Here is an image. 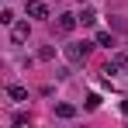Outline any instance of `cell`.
<instances>
[{
    "instance_id": "cell-1",
    "label": "cell",
    "mask_w": 128,
    "mask_h": 128,
    "mask_svg": "<svg viewBox=\"0 0 128 128\" xmlns=\"http://www.w3.org/2000/svg\"><path fill=\"white\" fill-rule=\"evenodd\" d=\"M86 56H90V45H86V42H69V45H66V59H69L73 66H83Z\"/></svg>"
},
{
    "instance_id": "cell-2",
    "label": "cell",
    "mask_w": 128,
    "mask_h": 128,
    "mask_svg": "<svg viewBox=\"0 0 128 128\" xmlns=\"http://www.w3.org/2000/svg\"><path fill=\"white\" fill-rule=\"evenodd\" d=\"M76 21H80L76 14H59V21H56V31H59V35H69V31L76 28Z\"/></svg>"
},
{
    "instance_id": "cell-3",
    "label": "cell",
    "mask_w": 128,
    "mask_h": 128,
    "mask_svg": "<svg viewBox=\"0 0 128 128\" xmlns=\"http://www.w3.org/2000/svg\"><path fill=\"white\" fill-rule=\"evenodd\" d=\"M28 18H38L42 21V18H48V7H45L42 0H28Z\"/></svg>"
},
{
    "instance_id": "cell-4",
    "label": "cell",
    "mask_w": 128,
    "mask_h": 128,
    "mask_svg": "<svg viewBox=\"0 0 128 128\" xmlns=\"http://www.w3.org/2000/svg\"><path fill=\"white\" fill-rule=\"evenodd\" d=\"M28 31H31V28H28V24H14V28H10V35H14V42H24V38H28Z\"/></svg>"
},
{
    "instance_id": "cell-5",
    "label": "cell",
    "mask_w": 128,
    "mask_h": 128,
    "mask_svg": "<svg viewBox=\"0 0 128 128\" xmlns=\"http://www.w3.org/2000/svg\"><path fill=\"white\" fill-rule=\"evenodd\" d=\"M107 66H114V69H128V56H125V52H114Z\"/></svg>"
},
{
    "instance_id": "cell-6",
    "label": "cell",
    "mask_w": 128,
    "mask_h": 128,
    "mask_svg": "<svg viewBox=\"0 0 128 128\" xmlns=\"http://www.w3.org/2000/svg\"><path fill=\"white\" fill-rule=\"evenodd\" d=\"M7 94H10L14 100H28V90H24V86H18V83H10V86H7Z\"/></svg>"
},
{
    "instance_id": "cell-7",
    "label": "cell",
    "mask_w": 128,
    "mask_h": 128,
    "mask_svg": "<svg viewBox=\"0 0 128 128\" xmlns=\"http://www.w3.org/2000/svg\"><path fill=\"white\" fill-rule=\"evenodd\" d=\"M73 114H76L73 104H56V118H73Z\"/></svg>"
},
{
    "instance_id": "cell-8",
    "label": "cell",
    "mask_w": 128,
    "mask_h": 128,
    "mask_svg": "<svg viewBox=\"0 0 128 128\" xmlns=\"http://www.w3.org/2000/svg\"><path fill=\"white\" fill-rule=\"evenodd\" d=\"M97 45L111 48V45H114V35H111V31H97Z\"/></svg>"
},
{
    "instance_id": "cell-9",
    "label": "cell",
    "mask_w": 128,
    "mask_h": 128,
    "mask_svg": "<svg viewBox=\"0 0 128 128\" xmlns=\"http://www.w3.org/2000/svg\"><path fill=\"white\" fill-rule=\"evenodd\" d=\"M38 59H42V62H48V59H56V48H52V45H45L42 52H38Z\"/></svg>"
},
{
    "instance_id": "cell-10",
    "label": "cell",
    "mask_w": 128,
    "mask_h": 128,
    "mask_svg": "<svg viewBox=\"0 0 128 128\" xmlns=\"http://www.w3.org/2000/svg\"><path fill=\"white\" fill-rule=\"evenodd\" d=\"M97 107H100V94H90L86 97V111H97Z\"/></svg>"
},
{
    "instance_id": "cell-11",
    "label": "cell",
    "mask_w": 128,
    "mask_h": 128,
    "mask_svg": "<svg viewBox=\"0 0 128 128\" xmlns=\"http://www.w3.org/2000/svg\"><path fill=\"white\" fill-rule=\"evenodd\" d=\"M80 21H83V24H94V21H97V14H94L90 7H83V14H80Z\"/></svg>"
},
{
    "instance_id": "cell-12",
    "label": "cell",
    "mask_w": 128,
    "mask_h": 128,
    "mask_svg": "<svg viewBox=\"0 0 128 128\" xmlns=\"http://www.w3.org/2000/svg\"><path fill=\"white\" fill-rule=\"evenodd\" d=\"M121 114H125V118H128V100H121Z\"/></svg>"
}]
</instances>
